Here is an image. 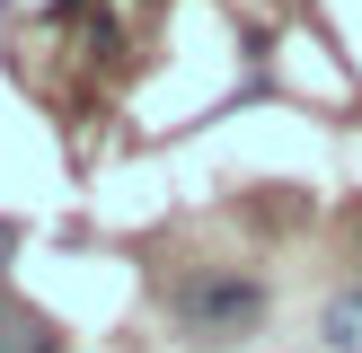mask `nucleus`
I'll return each mask as SVG.
<instances>
[{"instance_id": "20e7f679", "label": "nucleus", "mask_w": 362, "mask_h": 353, "mask_svg": "<svg viewBox=\"0 0 362 353\" xmlns=\"http://www.w3.org/2000/svg\"><path fill=\"white\" fill-rule=\"evenodd\" d=\"M9 247H18V229H9V221H0V265H9Z\"/></svg>"}, {"instance_id": "f03ea898", "label": "nucleus", "mask_w": 362, "mask_h": 353, "mask_svg": "<svg viewBox=\"0 0 362 353\" xmlns=\"http://www.w3.org/2000/svg\"><path fill=\"white\" fill-rule=\"evenodd\" d=\"M0 353H62V335H53L27 300H0Z\"/></svg>"}, {"instance_id": "f257e3e1", "label": "nucleus", "mask_w": 362, "mask_h": 353, "mask_svg": "<svg viewBox=\"0 0 362 353\" xmlns=\"http://www.w3.org/2000/svg\"><path fill=\"white\" fill-rule=\"evenodd\" d=\"M186 318H194V327H239V318H257V292H247V282H212V292H186Z\"/></svg>"}, {"instance_id": "7ed1b4c3", "label": "nucleus", "mask_w": 362, "mask_h": 353, "mask_svg": "<svg viewBox=\"0 0 362 353\" xmlns=\"http://www.w3.org/2000/svg\"><path fill=\"white\" fill-rule=\"evenodd\" d=\"M318 327H327V345H336V353H362V292L327 300V318H318Z\"/></svg>"}]
</instances>
